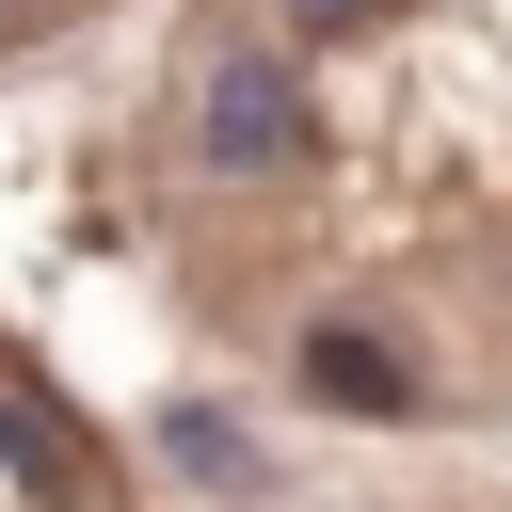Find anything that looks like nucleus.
<instances>
[{
    "instance_id": "39448f33",
    "label": "nucleus",
    "mask_w": 512,
    "mask_h": 512,
    "mask_svg": "<svg viewBox=\"0 0 512 512\" xmlns=\"http://www.w3.org/2000/svg\"><path fill=\"white\" fill-rule=\"evenodd\" d=\"M0 32H16V0H0Z\"/></svg>"
},
{
    "instance_id": "20e7f679",
    "label": "nucleus",
    "mask_w": 512,
    "mask_h": 512,
    "mask_svg": "<svg viewBox=\"0 0 512 512\" xmlns=\"http://www.w3.org/2000/svg\"><path fill=\"white\" fill-rule=\"evenodd\" d=\"M400 0H288V32H320V48H352V32H384Z\"/></svg>"
},
{
    "instance_id": "f257e3e1",
    "label": "nucleus",
    "mask_w": 512,
    "mask_h": 512,
    "mask_svg": "<svg viewBox=\"0 0 512 512\" xmlns=\"http://www.w3.org/2000/svg\"><path fill=\"white\" fill-rule=\"evenodd\" d=\"M304 128H320V96H304V64H288V48H256V32H240V48H208V64H192V128H176V144H192V176L256 192V176H288V160H304Z\"/></svg>"
},
{
    "instance_id": "7ed1b4c3",
    "label": "nucleus",
    "mask_w": 512,
    "mask_h": 512,
    "mask_svg": "<svg viewBox=\"0 0 512 512\" xmlns=\"http://www.w3.org/2000/svg\"><path fill=\"white\" fill-rule=\"evenodd\" d=\"M176 464H192V480H240V464H256V448H240V432H224V416H176Z\"/></svg>"
},
{
    "instance_id": "f03ea898",
    "label": "nucleus",
    "mask_w": 512,
    "mask_h": 512,
    "mask_svg": "<svg viewBox=\"0 0 512 512\" xmlns=\"http://www.w3.org/2000/svg\"><path fill=\"white\" fill-rule=\"evenodd\" d=\"M304 400L320 416H352V432H400V416H432V384H416V352L400 336H368V320H304Z\"/></svg>"
}]
</instances>
